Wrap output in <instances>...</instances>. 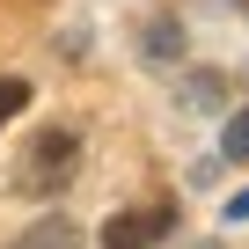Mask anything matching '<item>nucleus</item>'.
<instances>
[{"label": "nucleus", "mask_w": 249, "mask_h": 249, "mask_svg": "<svg viewBox=\"0 0 249 249\" xmlns=\"http://www.w3.org/2000/svg\"><path fill=\"white\" fill-rule=\"evenodd\" d=\"M73 169H81V132H66V124H44V132L22 147L15 183H22V191H37V198H52V191H59Z\"/></svg>", "instance_id": "nucleus-1"}, {"label": "nucleus", "mask_w": 249, "mask_h": 249, "mask_svg": "<svg viewBox=\"0 0 249 249\" xmlns=\"http://www.w3.org/2000/svg\"><path fill=\"white\" fill-rule=\"evenodd\" d=\"M176 227V205H132V213H110L103 220V249H154Z\"/></svg>", "instance_id": "nucleus-2"}, {"label": "nucleus", "mask_w": 249, "mask_h": 249, "mask_svg": "<svg viewBox=\"0 0 249 249\" xmlns=\"http://www.w3.org/2000/svg\"><path fill=\"white\" fill-rule=\"evenodd\" d=\"M8 249H81V227H73L66 213H44V220H30Z\"/></svg>", "instance_id": "nucleus-3"}, {"label": "nucleus", "mask_w": 249, "mask_h": 249, "mask_svg": "<svg viewBox=\"0 0 249 249\" xmlns=\"http://www.w3.org/2000/svg\"><path fill=\"white\" fill-rule=\"evenodd\" d=\"M176 52H183V30H176L169 15H161V22H147V59H176Z\"/></svg>", "instance_id": "nucleus-4"}, {"label": "nucleus", "mask_w": 249, "mask_h": 249, "mask_svg": "<svg viewBox=\"0 0 249 249\" xmlns=\"http://www.w3.org/2000/svg\"><path fill=\"white\" fill-rule=\"evenodd\" d=\"M22 110H30V81L0 73V124H8V117H22Z\"/></svg>", "instance_id": "nucleus-5"}, {"label": "nucleus", "mask_w": 249, "mask_h": 249, "mask_svg": "<svg viewBox=\"0 0 249 249\" xmlns=\"http://www.w3.org/2000/svg\"><path fill=\"white\" fill-rule=\"evenodd\" d=\"M220 154H234V161H249V103L227 117V140H220Z\"/></svg>", "instance_id": "nucleus-6"}, {"label": "nucleus", "mask_w": 249, "mask_h": 249, "mask_svg": "<svg viewBox=\"0 0 249 249\" xmlns=\"http://www.w3.org/2000/svg\"><path fill=\"white\" fill-rule=\"evenodd\" d=\"M191 110H213L220 103V73H191V95H183Z\"/></svg>", "instance_id": "nucleus-7"}, {"label": "nucleus", "mask_w": 249, "mask_h": 249, "mask_svg": "<svg viewBox=\"0 0 249 249\" xmlns=\"http://www.w3.org/2000/svg\"><path fill=\"white\" fill-rule=\"evenodd\" d=\"M242 8H249V0H242Z\"/></svg>", "instance_id": "nucleus-8"}]
</instances>
